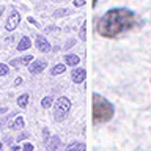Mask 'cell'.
<instances>
[{
	"instance_id": "6da1fadb",
	"label": "cell",
	"mask_w": 151,
	"mask_h": 151,
	"mask_svg": "<svg viewBox=\"0 0 151 151\" xmlns=\"http://www.w3.org/2000/svg\"><path fill=\"white\" fill-rule=\"evenodd\" d=\"M140 27V17L135 11L129 8H112L98 21L96 32L102 38L113 40L121 36L123 33L131 32L134 28Z\"/></svg>"
},
{
	"instance_id": "7a4b0ae2",
	"label": "cell",
	"mask_w": 151,
	"mask_h": 151,
	"mask_svg": "<svg viewBox=\"0 0 151 151\" xmlns=\"http://www.w3.org/2000/svg\"><path fill=\"white\" fill-rule=\"evenodd\" d=\"M115 115V107L113 104L106 99L101 94L94 93L93 94V124H104L109 123Z\"/></svg>"
},
{
	"instance_id": "3957f363",
	"label": "cell",
	"mask_w": 151,
	"mask_h": 151,
	"mask_svg": "<svg viewBox=\"0 0 151 151\" xmlns=\"http://www.w3.org/2000/svg\"><path fill=\"white\" fill-rule=\"evenodd\" d=\"M69 109H71V101L68 98L61 96L55 101V107H54V118L57 121H63L66 115L69 113Z\"/></svg>"
},
{
	"instance_id": "277c9868",
	"label": "cell",
	"mask_w": 151,
	"mask_h": 151,
	"mask_svg": "<svg viewBox=\"0 0 151 151\" xmlns=\"http://www.w3.org/2000/svg\"><path fill=\"white\" fill-rule=\"evenodd\" d=\"M19 22H21V14H19V11H16V9H13L11 14H9L8 19H6L5 28H6L8 32H13L14 28H16V27L19 25Z\"/></svg>"
},
{
	"instance_id": "5b68a950",
	"label": "cell",
	"mask_w": 151,
	"mask_h": 151,
	"mask_svg": "<svg viewBox=\"0 0 151 151\" xmlns=\"http://www.w3.org/2000/svg\"><path fill=\"white\" fill-rule=\"evenodd\" d=\"M71 79H73L74 83H82L85 79H87V71L83 68H76L73 73H71Z\"/></svg>"
},
{
	"instance_id": "8992f818",
	"label": "cell",
	"mask_w": 151,
	"mask_h": 151,
	"mask_svg": "<svg viewBox=\"0 0 151 151\" xmlns=\"http://www.w3.org/2000/svg\"><path fill=\"white\" fill-rule=\"evenodd\" d=\"M46 66H47L46 60H36V61H33V63H30L28 69H30L32 74H40V73H42V71L46 69Z\"/></svg>"
},
{
	"instance_id": "52a82bcc",
	"label": "cell",
	"mask_w": 151,
	"mask_h": 151,
	"mask_svg": "<svg viewBox=\"0 0 151 151\" xmlns=\"http://www.w3.org/2000/svg\"><path fill=\"white\" fill-rule=\"evenodd\" d=\"M35 44H36V49L41 50V52H49L50 50V42L47 41V38H44L42 35H38L36 36Z\"/></svg>"
},
{
	"instance_id": "ba28073f",
	"label": "cell",
	"mask_w": 151,
	"mask_h": 151,
	"mask_svg": "<svg viewBox=\"0 0 151 151\" xmlns=\"http://www.w3.org/2000/svg\"><path fill=\"white\" fill-rule=\"evenodd\" d=\"M46 150L47 151H57L60 148V145H61V140H60V137L58 135H54V137H50L49 140L46 142Z\"/></svg>"
},
{
	"instance_id": "9c48e42d",
	"label": "cell",
	"mask_w": 151,
	"mask_h": 151,
	"mask_svg": "<svg viewBox=\"0 0 151 151\" xmlns=\"http://www.w3.org/2000/svg\"><path fill=\"white\" fill-rule=\"evenodd\" d=\"M33 60V55H25V57H21V58H14L9 61V65L13 66V68H17L19 65H27L30 63V61Z\"/></svg>"
},
{
	"instance_id": "30bf717a",
	"label": "cell",
	"mask_w": 151,
	"mask_h": 151,
	"mask_svg": "<svg viewBox=\"0 0 151 151\" xmlns=\"http://www.w3.org/2000/svg\"><path fill=\"white\" fill-rule=\"evenodd\" d=\"M79 61L80 58L76 54H68V55H65V63L68 65V66H77L79 65Z\"/></svg>"
},
{
	"instance_id": "8fae6325",
	"label": "cell",
	"mask_w": 151,
	"mask_h": 151,
	"mask_svg": "<svg viewBox=\"0 0 151 151\" xmlns=\"http://www.w3.org/2000/svg\"><path fill=\"white\" fill-rule=\"evenodd\" d=\"M24 126H25V121H24L22 116H16V120L9 124V127H11L13 131H19V129H22Z\"/></svg>"
},
{
	"instance_id": "7c38bea8",
	"label": "cell",
	"mask_w": 151,
	"mask_h": 151,
	"mask_svg": "<svg viewBox=\"0 0 151 151\" xmlns=\"http://www.w3.org/2000/svg\"><path fill=\"white\" fill-rule=\"evenodd\" d=\"M30 46H32V41H30V38L24 36L22 40L19 41V44H17V50H27V49H30Z\"/></svg>"
},
{
	"instance_id": "4fadbf2b",
	"label": "cell",
	"mask_w": 151,
	"mask_h": 151,
	"mask_svg": "<svg viewBox=\"0 0 151 151\" xmlns=\"http://www.w3.org/2000/svg\"><path fill=\"white\" fill-rule=\"evenodd\" d=\"M66 151H87V146H85V143H71L68 148H66Z\"/></svg>"
},
{
	"instance_id": "5bb4252c",
	"label": "cell",
	"mask_w": 151,
	"mask_h": 151,
	"mask_svg": "<svg viewBox=\"0 0 151 151\" xmlns=\"http://www.w3.org/2000/svg\"><path fill=\"white\" fill-rule=\"evenodd\" d=\"M65 71H66V66L63 63H60V65H55L54 68L50 69V74L52 76H58V74H63Z\"/></svg>"
},
{
	"instance_id": "9a60e30c",
	"label": "cell",
	"mask_w": 151,
	"mask_h": 151,
	"mask_svg": "<svg viewBox=\"0 0 151 151\" xmlns=\"http://www.w3.org/2000/svg\"><path fill=\"white\" fill-rule=\"evenodd\" d=\"M27 104H28V94L24 93V94H21V96L17 98V106L24 109V107H27Z\"/></svg>"
},
{
	"instance_id": "2e32d148",
	"label": "cell",
	"mask_w": 151,
	"mask_h": 151,
	"mask_svg": "<svg viewBox=\"0 0 151 151\" xmlns=\"http://www.w3.org/2000/svg\"><path fill=\"white\" fill-rule=\"evenodd\" d=\"M52 104H54V98L52 96H44L41 99V107L42 109H49Z\"/></svg>"
},
{
	"instance_id": "e0dca14e",
	"label": "cell",
	"mask_w": 151,
	"mask_h": 151,
	"mask_svg": "<svg viewBox=\"0 0 151 151\" xmlns=\"http://www.w3.org/2000/svg\"><path fill=\"white\" fill-rule=\"evenodd\" d=\"M85 30H87V22H83L82 24V27H80V32H79V36H80V40L85 41L87 40V35H85Z\"/></svg>"
},
{
	"instance_id": "ac0fdd59",
	"label": "cell",
	"mask_w": 151,
	"mask_h": 151,
	"mask_svg": "<svg viewBox=\"0 0 151 151\" xmlns=\"http://www.w3.org/2000/svg\"><path fill=\"white\" fill-rule=\"evenodd\" d=\"M14 115H16V112H13V113H9V115H8V116H5V118H3V120H0V127H5V124H6V123H8L9 120H11V118H13Z\"/></svg>"
},
{
	"instance_id": "d6986e66",
	"label": "cell",
	"mask_w": 151,
	"mask_h": 151,
	"mask_svg": "<svg viewBox=\"0 0 151 151\" xmlns=\"http://www.w3.org/2000/svg\"><path fill=\"white\" fill-rule=\"evenodd\" d=\"M65 14H69V9L68 8H63V9H58V11H57L54 16L55 17H60V16H65Z\"/></svg>"
},
{
	"instance_id": "ffe728a7",
	"label": "cell",
	"mask_w": 151,
	"mask_h": 151,
	"mask_svg": "<svg viewBox=\"0 0 151 151\" xmlns=\"http://www.w3.org/2000/svg\"><path fill=\"white\" fill-rule=\"evenodd\" d=\"M8 66L6 65H3V63H0V76H6L8 74Z\"/></svg>"
},
{
	"instance_id": "44dd1931",
	"label": "cell",
	"mask_w": 151,
	"mask_h": 151,
	"mask_svg": "<svg viewBox=\"0 0 151 151\" xmlns=\"http://www.w3.org/2000/svg\"><path fill=\"white\" fill-rule=\"evenodd\" d=\"M85 2H87V0H74V6L80 8V6H83V5H85Z\"/></svg>"
},
{
	"instance_id": "7402d4cb",
	"label": "cell",
	"mask_w": 151,
	"mask_h": 151,
	"mask_svg": "<svg viewBox=\"0 0 151 151\" xmlns=\"http://www.w3.org/2000/svg\"><path fill=\"white\" fill-rule=\"evenodd\" d=\"M22 151H33V145L32 143H25L24 148H22Z\"/></svg>"
},
{
	"instance_id": "603a6c76",
	"label": "cell",
	"mask_w": 151,
	"mask_h": 151,
	"mask_svg": "<svg viewBox=\"0 0 151 151\" xmlns=\"http://www.w3.org/2000/svg\"><path fill=\"white\" fill-rule=\"evenodd\" d=\"M27 137H28V134H27V132H22V134H21V135H19V137H17V139H16V140H17V142H21V140H25V139H27Z\"/></svg>"
},
{
	"instance_id": "cb8c5ba5",
	"label": "cell",
	"mask_w": 151,
	"mask_h": 151,
	"mask_svg": "<svg viewBox=\"0 0 151 151\" xmlns=\"http://www.w3.org/2000/svg\"><path fill=\"white\" fill-rule=\"evenodd\" d=\"M50 32H58V28H57V27H47L46 33H50Z\"/></svg>"
},
{
	"instance_id": "d4e9b609",
	"label": "cell",
	"mask_w": 151,
	"mask_h": 151,
	"mask_svg": "<svg viewBox=\"0 0 151 151\" xmlns=\"http://www.w3.org/2000/svg\"><path fill=\"white\" fill-rule=\"evenodd\" d=\"M22 83V79L21 77H17L16 80H14V87H17V85H21Z\"/></svg>"
},
{
	"instance_id": "484cf974",
	"label": "cell",
	"mask_w": 151,
	"mask_h": 151,
	"mask_svg": "<svg viewBox=\"0 0 151 151\" xmlns=\"http://www.w3.org/2000/svg\"><path fill=\"white\" fill-rule=\"evenodd\" d=\"M28 22H30V24H33V25H38V22H36L33 17H28Z\"/></svg>"
},
{
	"instance_id": "4316f807",
	"label": "cell",
	"mask_w": 151,
	"mask_h": 151,
	"mask_svg": "<svg viewBox=\"0 0 151 151\" xmlns=\"http://www.w3.org/2000/svg\"><path fill=\"white\" fill-rule=\"evenodd\" d=\"M6 110H8L6 107H0V113H5V112H6Z\"/></svg>"
},
{
	"instance_id": "83f0119b",
	"label": "cell",
	"mask_w": 151,
	"mask_h": 151,
	"mask_svg": "<svg viewBox=\"0 0 151 151\" xmlns=\"http://www.w3.org/2000/svg\"><path fill=\"white\" fill-rule=\"evenodd\" d=\"M3 11H5V6H2V5H0V16L3 14Z\"/></svg>"
},
{
	"instance_id": "f1b7e54d",
	"label": "cell",
	"mask_w": 151,
	"mask_h": 151,
	"mask_svg": "<svg viewBox=\"0 0 151 151\" xmlns=\"http://www.w3.org/2000/svg\"><path fill=\"white\" fill-rule=\"evenodd\" d=\"M96 5H98V0H93V8H96Z\"/></svg>"
},
{
	"instance_id": "f546056e",
	"label": "cell",
	"mask_w": 151,
	"mask_h": 151,
	"mask_svg": "<svg viewBox=\"0 0 151 151\" xmlns=\"http://www.w3.org/2000/svg\"><path fill=\"white\" fill-rule=\"evenodd\" d=\"M2 150H3V143L0 142V151H2Z\"/></svg>"
}]
</instances>
